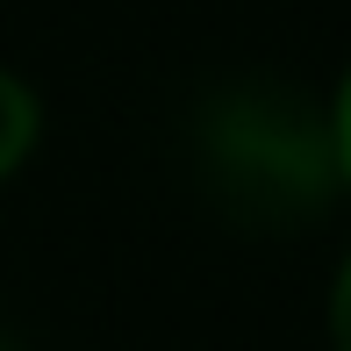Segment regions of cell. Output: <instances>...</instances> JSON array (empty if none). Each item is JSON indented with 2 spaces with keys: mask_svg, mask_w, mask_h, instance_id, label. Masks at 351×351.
<instances>
[{
  "mask_svg": "<svg viewBox=\"0 0 351 351\" xmlns=\"http://www.w3.org/2000/svg\"><path fill=\"white\" fill-rule=\"evenodd\" d=\"M186 158L201 194L244 230H301L344 194L330 101L273 72L215 79L186 108Z\"/></svg>",
  "mask_w": 351,
  "mask_h": 351,
  "instance_id": "obj_1",
  "label": "cell"
},
{
  "mask_svg": "<svg viewBox=\"0 0 351 351\" xmlns=\"http://www.w3.org/2000/svg\"><path fill=\"white\" fill-rule=\"evenodd\" d=\"M36 143H43V93L29 72L0 65V186L36 158Z\"/></svg>",
  "mask_w": 351,
  "mask_h": 351,
  "instance_id": "obj_2",
  "label": "cell"
},
{
  "mask_svg": "<svg viewBox=\"0 0 351 351\" xmlns=\"http://www.w3.org/2000/svg\"><path fill=\"white\" fill-rule=\"evenodd\" d=\"M323 330H330V351H351V244L330 273V294H323Z\"/></svg>",
  "mask_w": 351,
  "mask_h": 351,
  "instance_id": "obj_3",
  "label": "cell"
},
{
  "mask_svg": "<svg viewBox=\"0 0 351 351\" xmlns=\"http://www.w3.org/2000/svg\"><path fill=\"white\" fill-rule=\"evenodd\" d=\"M323 101H330V136H337V172H344V194H351V58H344L337 86Z\"/></svg>",
  "mask_w": 351,
  "mask_h": 351,
  "instance_id": "obj_4",
  "label": "cell"
},
{
  "mask_svg": "<svg viewBox=\"0 0 351 351\" xmlns=\"http://www.w3.org/2000/svg\"><path fill=\"white\" fill-rule=\"evenodd\" d=\"M0 351H14V337H8V330H0Z\"/></svg>",
  "mask_w": 351,
  "mask_h": 351,
  "instance_id": "obj_5",
  "label": "cell"
}]
</instances>
